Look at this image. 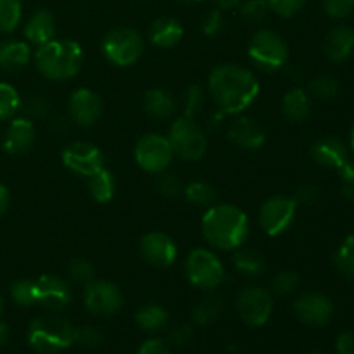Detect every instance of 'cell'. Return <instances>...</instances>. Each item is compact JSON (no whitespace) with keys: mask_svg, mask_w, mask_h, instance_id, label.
I'll list each match as a JSON object with an SVG mask.
<instances>
[{"mask_svg":"<svg viewBox=\"0 0 354 354\" xmlns=\"http://www.w3.org/2000/svg\"><path fill=\"white\" fill-rule=\"evenodd\" d=\"M207 92L221 114H241L259 95V82L241 64H220L207 78Z\"/></svg>","mask_w":354,"mask_h":354,"instance_id":"6da1fadb","label":"cell"},{"mask_svg":"<svg viewBox=\"0 0 354 354\" xmlns=\"http://www.w3.org/2000/svg\"><path fill=\"white\" fill-rule=\"evenodd\" d=\"M201 230L209 245L220 251H235L249 237V218L235 204H214L207 207Z\"/></svg>","mask_w":354,"mask_h":354,"instance_id":"7a4b0ae2","label":"cell"},{"mask_svg":"<svg viewBox=\"0 0 354 354\" xmlns=\"http://www.w3.org/2000/svg\"><path fill=\"white\" fill-rule=\"evenodd\" d=\"M37 69L52 82H64L75 78L83 66V48L71 38L50 40L37 48L33 54Z\"/></svg>","mask_w":354,"mask_h":354,"instance_id":"3957f363","label":"cell"},{"mask_svg":"<svg viewBox=\"0 0 354 354\" xmlns=\"http://www.w3.org/2000/svg\"><path fill=\"white\" fill-rule=\"evenodd\" d=\"M28 342L40 354L61 353L75 344V327L55 315L37 318L28 330Z\"/></svg>","mask_w":354,"mask_h":354,"instance_id":"277c9868","label":"cell"},{"mask_svg":"<svg viewBox=\"0 0 354 354\" xmlns=\"http://www.w3.org/2000/svg\"><path fill=\"white\" fill-rule=\"evenodd\" d=\"M248 54L252 64L266 73L279 71L289 61L287 41L273 30L256 31L249 40Z\"/></svg>","mask_w":354,"mask_h":354,"instance_id":"5b68a950","label":"cell"},{"mask_svg":"<svg viewBox=\"0 0 354 354\" xmlns=\"http://www.w3.org/2000/svg\"><path fill=\"white\" fill-rule=\"evenodd\" d=\"M144 48L145 44L142 35L128 26H120L107 31L102 45H100L104 57L111 64L120 66V68H128V66L135 64L144 54Z\"/></svg>","mask_w":354,"mask_h":354,"instance_id":"8992f818","label":"cell"},{"mask_svg":"<svg viewBox=\"0 0 354 354\" xmlns=\"http://www.w3.org/2000/svg\"><path fill=\"white\" fill-rule=\"evenodd\" d=\"M168 140L173 154L183 161L196 162L206 154L207 138L194 118H187L182 114L178 120L173 121L169 127Z\"/></svg>","mask_w":354,"mask_h":354,"instance_id":"52a82bcc","label":"cell"},{"mask_svg":"<svg viewBox=\"0 0 354 354\" xmlns=\"http://www.w3.org/2000/svg\"><path fill=\"white\" fill-rule=\"evenodd\" d=\"M187 280L194 287L213 292L225 280V266L221 259L209 249H194L185 259Z\"/></svg>","mask_w":354,"mask_h":354,"instance_id":"ba28073f","label":"cell"},{"mask_svg":"<svg viewBox=\"0 0 354 354\" xmlns=\"http://www.w3.org/2000/svg\"><path fill=\"white\" fill-rule=\"evenodd\" d=\"M133 156L137 165L151 175L166 171L175 158L168 137H162L159 133H147L138 138Z\"/></svg>","mask_w":354,"mask_h":354,"instance_id":"9c48e42d","label":"cell"},{"mask_svg":"<svg viewBox=\"0 0 354 354\" xmlns=\"http://www.w3.org/2000/svg\"><path fill=\"white\" fill-rule=\"evenodd\" d=\"M239 317L249 327H261L270 320L273 311V296L268 289L249 286L239 292L235 299Z\"/></svg>","mask_w":354,"mask_h":354,"instance_id":"30bf717a","label":"cell"},{"mask_svg":"<svg viewBox=\"0 0 354 354\" xmlns=\"http://www.w3.org/2000/svg\"><path fill=\"white\" fill-rule=\"evenodd\" d=\"M297 213V203L294 197L273 196L259 207V227L268 237H279L292 225Z\"/></svg>","mask_w":354,"mask_h":354,"instance_id":"8fae6325","label":"cell"},{"mask_svg":"<svg viewBox=\"0 0 354 354\" xmlns=\"http://www.w3.org/2000/svg\"><path fill=\"white\" fill-rule=\"evenodd\" d=\"M61 158L68 171H71L73 175L85 176V178H90L97 171H100L106 162L104 152L95 144L83 140L73 142L68 147H64Z\"/></svg>","mask_w":354,"mask_h":354,"instance_id":"7c38bea8","label":"cell"},{"mask_svg":"<svg viewBox=\"0 0 354 354\" xmlns=\"http://www.w3.org/2000/svg\"><path fill=\"white\" fill-rule=\"evenodd\" d=\"M83 303L95 317H113L123 308V294L113 282L93 279L85 286Z\"/></svg>","mask_w":354,"mask_h":354,"instance_id":"4fadbf2b","label":"cell"},{"mask_svg":"<svg viewBox=\"0 0 354 354\" xmlns=\"http://www.w3.org/2000/svg\"><path fill=\"white\" fill-rule=\"evenodd\" d=\"M140 256L145 263L156 268H168L176 261L178 248L165 232H149L140 239Z\"/></svg>","mask_w":354,"mask_h":354,"instance_id":"5bb4252c","label":"cell"},{"mask_svg":"<svg viewBox=\"0 0 354 354\" xmlns=\"http://www.w3.org/2000/svg\"><path fill=\"white\" fill-rule=\"evenodd\" d=\"M35 282H37V304H40L41 308L52 313H59L71 304V287L62 277L47 273Z\"/></svg>","mask_w":354,"mask_h":354,"instance_id":"9a60e30c","label":"cell"},{"mask_svg":"<svg viewBox=\"0 0 354 354\" xmlns=\"http://www.w3.org/2000/svg\"><path fill=\"white\" fill-rule=\"evenodd\" d=\"M294 313L310 327H324L334 315V304L325 294L306 292L294 301Z\"/></svg>","mask_w":354,"mask_h":354,"instance_id":"2e32d148","label":"cell"},{"mask_svg":"<svg viewBox=\"0 0 354 354\" xmlns=\"http://www.w3.org/2000/svg\"><path fill=\"white\" fill-rule=\"evenodd\" d=\"M102 100L93 90L78 88L68 100L69 120L80 127H92L102 116Z\"/></svg>","mask_w":354,"mask_h":354,"instance_id":"e0dca14e","label":"cell"},{"mask_svg":"<svg viewBox=\"0 0 354 354\" xmlns=\"http://www.w3.org/2000/svg\"><path fill=\"white\" fill-rule=\"evenodd\" d=\"M228 140L242 151H258L265 145V128L249 116H241L228 128Z\"/></svg>","mask_w":354,"mask_h":354,"instance_id":"ac0fdd59","label":"cell"},{"mask_svg":"<svg viewBox=\"0 0 354 354\" xmlns=\"http://www.w3.org/2000/svg\"><path fill=\"white\" fill-rule=\"evenodd\" d=\"M311 158L318 166L337 169L339 171L346 162H349V149L341 138L324 137L313 144Z\"/></svg>","mask_w":354,"mask_h":354,"instance_id":"d6986e66","label":"cell"},{"mask_svg":"<svg viewBox=\"0 0 354 354\" xmlns=\"http://www.w3.org/2000/svg\"><path fill=\"white\" fill-rule=\"evenodd\" d=\"M35 142V123L30 118H16L10 121L3 137V149L7 154L19 156L30 151Z\"/></svg>","mask_w":354,"mask_h":354,"instance_id":"ffe728a7","label":"cell"},{"mask_svg":"<svg viewBox=\"0 0 354 354\" xmlns=\"http://www.w3.org/2000/svg\"><path fill=\"white\" fill-rule=\"evenodd\" d=\"M55 31V17L50 10L38 9L30 16V19L24 24V37H26L28 44L41 47L47 41L54 40Z\"/></svg>","mask_w":354,"mask_h":354,"instance_id":"44dd1931","label":"cell"},{"mask_svg":"<svg viewBox=\"0 0 354 354\" xmlns=\"http://www.w3.org/2000/svg\"><path fill=\"white\" fill-rule=\"evenodd\" d=\"M354 54V28L337 24L325 38V55L332 62H344Z\"/></svg>","mask_w":354,"mask_h":354,"instance_id":"7402d4cb","label":"cell"},{"mask_svg":"<svg viewBox=\"0 0 354 354\" xmlns=\"http://www.w3.org/2000/svg\"><path fill=\"white\" fill-rule=\"evenodd\" d=\"M183 26L178 19L169 16L158 17L149 26V40L159 48H171L182 41Z\"/></svg>","mask_w":354,"mask_h":354,"instance_id":"603a6c76","label":"cell"},{"mask_svg":"<svg viewBox=\"0 0 354 354\" xmlns=\"http://www.w3.org/2000/svg\"><path fill=\"white\" fill-rule=\"evenodd\" d=\"M283 118L290 123H304L311 116V95L303 88H292L282 97Z\"/></svg>","mask_w":354,"mask_h":354,"instance_id":"cb8c5ba5","label":"cell"},{"mask_svg":"<svg viewBox=\"0 0 354 354\" xmlns=\"http://www.w3.org/2000/svg\"><path fill=\"white\" fill-rule=\"evenodd\" d=\"M144 111L154 120H168L175 114L176 100L166 88H151L144 95Z\"/></svg>","mask_w":354,"mask_h":354,"instance_id":"d4e9b609","label":"cell"},{"mask_svg":"<svg viewBox=\"0 0 354 354\" xmlns=\"http://www.w3.org/2000/svg\"><path fill=\"white\" fill-rule=\"evenodd\" d=\"M33 57L30 44L19 40L0 41V69L17 71L24 68Z\"/></svg>","mask_w":354,"mask_h":354,"instance_id":"484cf974","label":"cell"},{"mask_svg":"<svg viewBox=\"0 0 354 354\" xmlns=\"http://www.w3.org/2000/svg\"><path fill=\"white\" fill-rule=\"evenodd\" d=\"M234 266L241 275L248 277V279H258L265 273L266 261L265 256L259 251L241 245L234 251Z\"/></svg>","mask_w":354,"mask_h":354,"instance_id":"4316f807","label":"cell"},{"mask_svg":"<svg viewBox=\"0 0 354 354\" xmlns=\"http://www.w3.org/2000/svg\"><path fill=\"white\" fill-rule=\"evenodd\" d=\"M135 322H137V325L144 332L156 334V332H161L162 328H166V325H168L169 322V315L162 306L151 303L144 304V306L137 311Z\"/></svg>","mask_w":354,"mask_h":354,"instance_id":"83f0119b","label":"cell"},{"mask_svg":"<svg viewBox=\"0 0 354 354\" xmlns=\"http://www.w3.org/2000/svg\"><path fill=\"white\" fill-rule=\"evenodd\" d=\"M223 313V299L216 294H206L192 308V318L197 325H209Z\"/></svg>","mask_w":354,"mask_h":354,"instance_id":"f1b7e54d","label":"cell"},{"mask_svg":"<svg viewBox=\"0 0 354 354\" xmlns=\"http://www.w3.org/2000/svg\"><path fill=\"white\" fill-rule=\"evenodd\" d=\"M88 192L95 203H109L116 192V180L109 169L102 168L88 178Z\"/></svg>","mask_w":354,"mask_h":354,"instance_id":"f546056e","label":"cell"},{"mask_svg":"<svg viewBox=\"0 0 354 354\" xmlns=\"http://www.w3.org/2000/svg\"><path fill=\"white\" fill-rule=\"evenodd\" d=\"M183 196L192 206L204 207V209L218 203L216 189L211 183L203 182V180H196V182H190L189 185L183 187Z\"/></svg>","mask_w":354,"mask_h":354,"instance_id":"4dcf8cb0","label":"cell"},{"mask_svg":"<svg viewBox=\"0 0 354 354\" xmlns=\"http://www.w3.org/2000/svg\"><path fill=\"white\" fill-rule=\"evenodd\" d=\"M10 297L17 306H33L37 304V282L30 279H21L10 286Z\"/></svg>","mask_w":354,"mask_h":354,"instance_id":"1f68e13d","label":"cell"},{"mask_svg":"<svg viewBox=\"0 0 354 354\" xmlns=\"http://www.w3.org/2000/svg\"><path fill=\"white\" fill-rule=\"evenodd\" d=\"M341 92V85L334 76H318L310 83L308 93L318 100H332Z\"/></svg>","mask_w":354,"mask_h":354,"instance_id":"d6a6232c","label":"cell"},{"mask_svg":"<svg viewBox=\"0 0 354 354\" xmlns=\"http://www.w3.org/2000/svg\"><path fill=\"white\" fill-rule=\"evenodd\" d=\"M21 21V0H0V33H10Z\"/></svg>","mask_w":354,"mask_h":354,"instance_id":"836d02e7","label":"cell"},{"mask_svg":"<svg viewBox=\"0 0 354 354\" xmlns=\"http://www.w3.org/2000/svg\"><path fill=\"white\" fill-rule=\"evenodd\" d=\"M21 97L17 90L9 83H0V120H9L17 113Z\"/></svg>","mask_w":354,"mask_h":354,"instance_id":"e575fe53","label":"cell"},{"mask_svg":"<svg viewBox=\"0 0 354 354\" xmlns=\"http://www.w3.org/2000/svg\"><path fill=\"white\" fill-rule=\"evenodd\" d=\"M297 286H299V277L290 270H282V272H277L270 280V292L277 296H287L294 292Z\"/></svg>","mask_w":354,"mask_h":354,"instance_id":"d590c367","label":"cell"},{"mask_svg":"<svg viewBox=\"0 0 354 354\" xmlns=\"http://www.w3.org/2000/svg\"><path fill=\"white\" fill-rule=\"evenodd\" d=\"M334 263L341 273L354 277V234L346 237L334 256Z\"/></svg>","mask_w":354,"mask_h":354,"instance_id":"8d00e7d4","label":"cell"},{"mask_svg":"<svg viewBox=\"0 0 354 354\" xmlns=\"http://www.w3.org/2000/svg\"><path fill=\"white\" fill-rule=\"evenodd\" d=\"M68 275L73 282L86 286V283L95 279V266L88 259L76 258L68 265Z\"/></svg>","mask_w":354,"mask_h":354,"instance_id":"74e56055","label":"cell"},{"mask_svg":"<svg viewBox=\"0 0 354 354\" xmlns=\"http://www.w3.org/2000/svg\"><path fill=\"white\" fill-rule=\"evenodd\" d=\"M156 189L166 199H173V197H178L180 194H183V185L175 173H159L158 180H156Z\"/></svg>","mask_w":354,"mask_h":354,"instance_id":"f35d334b","label":"cell"},{"mask_svg":"<svg viewBox=\"0 0 354 354\" xmlns=\"http://www.w3.org/2000/svg\"><path fill=\"white\" fill-rule=\"evenodd\" d=\"M268 0H244L241 3V16L249 23H259L268 14Z\"/></svg>","mask_w":354,"mask_h":354,"instance_id":"ab89813d","label":"cell"},{"mask_svg":"<svg viewBox=\"0 0 354 354\" xmlns=\"http://www.w3.org/2000/svg\"><path fill=\"white\" fill-rule=\"evenodd\" d=\"M102 341L104 335L97 327L85 325V327L75 328V342L83 348H99Z\"/></svg>","mask_w":354,"mask_h":354,"instance_id":"60d3db41","label":"cell"},{"mask_svg":"<svg viewBox=\"0 0 354 354\" xmlns=\"http://www.w3.org/2000/svg\"><path fill=\"white\" fill-rule=\"evenodd\" d=\"M324 10L330 19L342 21L354 10V0H324Z\"/></svg>","mask_w":354,"mask_h":354,"instance_id":"b9f144b4","label":"cell"},{"mask_svg":"<svg viewBox=\"0 0 354 354\" xmlns=\"http://www.w3.org/2000/svg\"><path fill=\"white\" fill-rule=\"evenodd\" d=\"M308 0H268L270 10L280 17H292L304 9Z\"/></svg>","mask_w":354,"mask_h":354,"instance_id":"7bdbcfd3","label":"cell"},{"mask_svg":"<svg viewBox=\"0 0 354 354\" xmlns=\"http://www.w3.org/2000/svg\"><path fill=\"white\" fill-rule=\"evenodd\" d=\"M223 26L225 19L223 14H221V9L207 10L203 16V21H201V28H203L204 35H207V37H216V35H220Z\"/></svg>","mask_w":354,"mask_h":354,"instance_id":"ee69618b","label":"cell"},{"mask_svg":"<svg viewBox=\"0 0 354 354\" xmlns=\"http://www.w3.org/2000/svg\"><path fill=\"white\" fill-rule=\"evenodd\" d=\"M203 88L199 85L189 86L185 93V107H183V116L187 118H196V114L199 113L201 106H203Z\"/></svg>","mask_w":354,"mask_h":354,"instance_id":"f6af8a7d","label":"cell"},{"mask_svg":"<svg viewBox=\"0 0 354 354\" xmlns=\"http://www.w3.org/2000/svg\"><path fill=\"white\" fill-rule=\"evenodd\" d=\"M318 197H320L318 187L311 185V183H304V185H301L297 189L294 201L297 203V206H313V204L318 203Z\"/></svg>","mask_w":354,"mask_h":354,"instance_id":"bcb514c9","label":"cell"},{"mask_svg":"<svg viewBox=\"0 0 354 354\" xmlns=\"http://www.w3.org/2000/svg\"><path fill=\"white\" fill-rule=\"evenodd\" d=\"M341 183H342V194L346 199L354 201V162H346L341 169Z\"/></svg>","mask_w":354,"mask_h":354,"instance_id":"7dc6e473","label":"cell"},{"mask_svg":"<svg viewBox=\"0 0 354 354\" xmlns=\"http://www.w3.org/2000/svg\"><path fill=\"white\" fill-rule=\"evenodd\" d=\"M192 327H190V325H180V327H176L175 330L171 332L169 342H171V346H175V348H185V346L192 341Z\"/></svg>","mask_w":354,"mask_h":354,"instance_id":"c3c4849f","label":"cell"},{"mask_svg":"<svg viewBox=\"0 0 354 354\" xmlns=\"http://www.w3.org/2000/svg\"><path fill=\"white\" fill-rule=\"evenodd\" d=\"M137 354H169V349L161 339H149L138 348Z\"/></svg>","mask_w":354,"mask_h":354,"instance_id":"681fc988","label":"cell"},{"mask_svg":"<svg viewBox=\"0 0 354 354\" xmlns=\"http://www.w3.org/2000/svg\"><path fill=\"white\" fill-rule=\"evenodd\" d=\"M339 354H354V332H342L335 342Z\"/></svg>","mask_w":354,"mask_h":354,"instance_id":"f907efd6","label":"cell"},{"mask_svg":"<svg viewBox=\"0 0 354 354\" xmlns=\"http://www.w3.org/2000/svg\"><path fill=\"white\" fill-rule=\"evenodd\" d=\"M47 109H48V106H47V102H45L44 99H40V97H35V99H31L30 100V104H28V111H30L31 114H33V116H44L45 113H47Z\"/></svg>","mask_w":354,"mask_h":354,"instance_id":"816d5d0a","label":"cell"},{"mask_svg":"<svg viewBox=\"0 0 354 354\" xmlns=\"http://www.w3.org/2000/svg\"><path fill=\"white\" fill-rule=\"evenodd\" d=\"M9 203H10L9 190H7L6 187L0 183V216H2V214L7 211V207H9Z\"/></svg>","mask_w":354,"mask_h":354,"instance_id":"f5cc1de1","label":"cell"},{"mask_svg":"<svg viewBox=\"0 0 354 354\" xmlns=\"http://www.w3.org/2000/svg\"><path fill=\"white\" fill-rule=\"evenodd\" d=\"M244 0H214V3L218 6V9H234V7L241 6Z\"/></svg>","mask_w":354,"mask_h":354,"instance_id":"db71d44e","label":"cell"},{"mask_svg":"<svg viewBox=\"0 0 354 354\" xmlns=\"http://www.w3.org/2000/svg\"><path fill=\"white\" fill-rule=\"evenodd\" d=\"M9 341V327L6 324H0V349Z\"/></svg>","mask_w":354,"mask_h":354,"instance_id":"11a10c76","label":"cell"},{"mask_svg":"<svg viewBox=\"0 0 354 354\" xmlns=\"http://www.w3.org/2000/svg\"><path fill=\"white\" fill-rule=\"evenodd\" d=\"M351 151L354 154V123H353V128H351Z\"/></svg>","mask_w":354,"mask_h":354,"instance_id":"9f6ffc18","label":"cell"},{"mask_svg":"<svg viewBox=\"0 0 354 354\" xmlns=\"http://www.w3.org/2000/svg\"><path fill=\"white\" fill-rule=\"evenodd\" d=\"M3 311V301H2V296H0V315H2Z\"/></svg>","mask_w":354,"mask_h":354,"instance_id":"6f0895ef","label":"cell"},{"mask_svg":"<svg viewBox=\"0 0 354 354\" xmlns=\"http://www.w3.org/2000/svg\"><path fill=\"white\" fill-rule=\"evenodd\" d=\"M182 2H201V0H182Z\"/></svg>","mask_w":354,"mask_h":354,"instance_id":"680465c9","label":"cell"},{"mask_svg":"<svg viewBox=\"0 0 354 354\" xmlns=\"http://www.w3.org/2000/svg\"><path fill=\"white\" fill-rule=\"evenodd\" d=\"M311 354H320V353H311Z\"/></svg>","mask_w":354,"mask_h":354,"instance_id":"91938a15","label":"cell"}]
</instances>
